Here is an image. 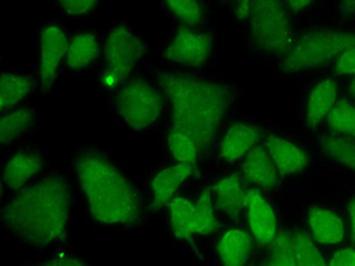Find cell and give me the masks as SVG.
<instances>
[{
    "label": "cell",
    "mask_w": 355,
    "mask_h": 266,
    "mask_svg": "<svg viewBox=\"0 0 355 266\" xmlns=\"http://www.w3.org/2000/svg\"><path fill=\"white\" fill-rule=\"evenodd\" d=\"M68 48V38L58 25H45L42 28L38 37V81L42 91L46 93L53 88Z\"/></svg>",
    "instance_id": "obj_8"
},
{
    "label": "cell",
    "mask_w": 355,
    "mask_h": 266,
    "mask_svg": "<svg viewBox=\"0 0 355 266\" xmlns=\"http://www.w3.org/2000/svg\"><path fill=\"white\" fill-rule=\"evenodd\" d=\"M35 123V114L28 108H21L8 114L0 122L1 145H8L23 134L28 133Z\"/></svg>",
    "instance_id": "obj_23"
},
{
    "label": "cell",
    "mask_w": 355,
    "mask_h": 266,
    "mask_svg": "<svg viewBox=\"0 0 355 266\" xmlns=\"http://www.w3.org/2000/svg\"><path fill=\"white\" fill-rule=\"evenodd\" d=\"M321 145L328 157L355 172V141L352 137L326 135L321 139Z\"/></svg>",
    "instance_id": "obj_26"
},
{
    "label": "cell",
    "mask_w": 355,
    "mask_h": 266,
    "mask_svg": "<svg viewBox=\"0 0 355 266\" xmlns=\"http://www.w3.org/2000/svg\"><path fill=\"white\" fill-rule=\"evenodd\" d=\"M243 175L248 182L263 190H272L279 185V172L266 147L254 145L246 154Z\"/></svg>",
    "instance_id": "obj_13"
},
{
    "label": "cell",
    "mask_w": 355,
    "mask_h": 266,
    "mask_svg": "<svg viewBox=\"0 0 355 266\" xmlns=\"http://www.w3.org/2000/svg\"><path fill=\"white\" fill-rule=\"evenodd\" d=\"M171 108V127L197 142L200 155L210 152L234 103L231 85L189 73L157 71Z\"/></svg>",
    "instance_id": "obj_3"
},
{
    "label": "cell",
    "mask_w": 355,
    "mask_h": 266,
    "mask_svg": "<svg viewBox=\"0 0 355 266\" xmlns=\"http://www.w3.org/2000/svg\"><path fill=\"white\" fill-rule=\"evenodd\" d=\"M261 132L257 127L236 123L227 130L219 147V157L225 162H236L245 157L257 145Z\"/></svg>",
    "instance_id": "obj_14"
},
{
    "label": "cell",
    "mask_w": 355,
    "mask_h": 266,
    "mask_svg": "<svg viewBox=\"0 0 355 266\" xmlns=\"http://www.w3.org/2000/svg\"><path fill=\"white\" fill-rule=\"evenodd\" d=\"M336 100V85L331 80H324L315 85L307 103V123L316 128L331 113Z\"/></svg>",
    "instance_id": "obj_19"
},
{
    "label": "cell",
    "mask_w": 355,
    "mask_h": 266,
    "mask_svg": "<svg viewBox=\"0 0 355 266\" xmlns=\"http://www.w3.org/2000/svg\"><path fill=\"white\" fill-rule=\"evenodd\" d=\"M166 8L178 21L189 28L198 26L202 21V8L199 0H164Z\"/></svg>",
    "instance_id": "obj_28"
},
{
    "label": "cell",
    "mask_w": 355,
    "mask_h": 266,
    "mask_svg": "<svg viewBox=\"0 0 355 266\" xmlns=\"http://www.w3.org/2000/svg\"><path fill=\"white\" fill-rule=\"evenodd\" d=\"M349 91H351L352 95L355 97V80L352 82L351 88H349Z\"/></svg>",
    "instance_id": "obj_39"
},
{
    "label": "cell",
    "mask_w": 355,
    "mask_h": 266,
    "mask_svg": "<svg viewBox=\"0 0 355 266\" xmlns=\"http://www.w3.org/2000/svg\"><path fill=\"white\" fill-rule=\"evenodd\" d=\"M113 107L127 130L145 132L153 127L165 107V94L142 77L122 85L114 95Z\"/></svg>",
    "instance_id": "obj_4"
},
{
    "label": "cell",
    "mask_w": 355,
    "mask_h": 266,
    "mask_svg": "<svg viewBox=\"0 0 355 266\" xmlns=\"http://www.w3.org/2000/svg\"><path fill=\"white\" fill-rule=\"evenodd\" d=\"M249 28L254 46L272 56H286L294 45V33L281 0H252Z\"/></svg>",
    "instance_id": "obj_5"
},
{
    "label": "cell",
    "mask_w": 355,
    "mask_h": 266,
    "mask_svg": "<svg viewBox=\"0 0 355 266\" xmlns=\"http://www.w3.org/2000/svg\"><path fill=\"white\" fill-rule=\"evenodd\" d=\"M308 222L315 240L323 245H335L343 242L345 229L341 219L331 211L314 207L309 211Z\"/></svg>",
    "instance_id": "obj_18"
},
{
    "label": "cell",
    "mask_w": 355,
    "mask_h": 266,
    "mask_svg": "<svg viewBox=\"0 0 355 266\" xmlns=\"http://www.w3.org/2000/svg\"><path fill=\"white\" fill-rule=\"evenodd\" d=\"M71 210L68 180L61 174H45L15 192L1 210V224L21 244L46 249L68 239Z\"/></svg>",
    "instance_id": "obj_1"
},
{
    "label": "cell",
    "mask_w": 355,
    "mask_h": 266,
    "mask_svg": "<svg viewBox=\"0 0 355 266\" xmlns=\"http://www.w3.org/2000/svg\"><path fill=\"white\" fill-rule=\"evenodd\" d=\"M327 117L328 125L335 133L355 139V105L346 101L338 102Z\"/></svg>",
    "instance_id": "obj_27"
},
{
    "label": "cell",
    "mask_w": 355,
    "mask_h": 266,
    "mask_svg": "<svg viewBox=\"0 0 355 266\" xmlns=\"http://www.w3.org/2000/svg\"><path fill=\"white\" fill-rule=\"evenodd\" d=\"M252 0H239V8L237 15L239 18H248L250 12V5Z\"/></svg>",
    "instance_id": "obj_37"
},
{
    "label": "cell",
    "mask_w": 355,
    "mask_h": 266,
    "mask_svg": "<svg viewBox=\"0 0 355 266\" xmlns=\"http://www.w3.org/2000/svg\"><path fill=\"white\" fill-rule=\"evenodd\" d=\"M268 265L294 266L297 265L295 256L293 234L288 232L277 233L271 242L270 254L268 257Z\"/></svg>",
    "instance_id": "obj_29"
},
{
    "label": "cell",
    "mask_w": 355,
    "mask_h": 266,
    "mask_svg": "<svg viewBox=\"0 0 355 266\" xmlns=\"http://www.w3.org/2000/svg\"><path fill=\"white\" fill-rule=\"evenodd\" d=\"M218 227L212 194L210 190H204L194 204V236H209Z\"/></svg>",
    "instance_id": "obj_24"
},
{
    "label": "cell",
    "mask_w": 355,
    "mask_h": 266,
    "mask_svg": "<svg viewBox=\"0 0 355 266\" xmlns=\"http://www.w3.org/2000/svg\"><path fill=\"white\" fill-rule=\"evenodd\" d=\"M147 53L142 39L125 25L113 28L105 43V70L102 83L105 88H120Z\"/></svg>",
    "instance_id": "obj_7"
},
{
    "label": "cell",
    "mask_w": 355,
    "mask_h": 266,
    "mask_svg": "<svg viewBox=\"0 0 355 266\" xmlns=\"http://www.w3.org/2000/svg\"><path fill=\"white\" fill-rule=\"evenodd\" d=\"M33 87L31 77L4 73L0 78V107L8 109L28 96Z\"/></svg>",
    "instance_id": "obj_22"
},
{
    "label": "cell",
    "mask_w": 355,
    "mask_h": 266,
    "mask_svg": "<svg viewBox=\"0 0 355 266\" xmlns=\"http://www.w3.org/2000/svg\"><path fill=\"white\" fill-rule=\"evenodd\" d=\"M334 71L338 75H355V46L338 57Z\"/></svg>",
    "instance_id": "obj_32"
},
{
    "label": "cell",
    "mask_w": 355,
    "mask_h": 266,
    "mask_svg": "<svg viewBox=\"0 0 355 266\" xmlns=\"http://www.w3.org/2000/svg\"><path fill=\"white\" fill-rule=\"evenodd\" d=\"M45 159L40 152L18 150L8 157L1 172V182L8 190L17 192L28 185L44 168Z\"/></svg>",
    "instance_id": "obj_11"
},
{
    "label": "cell",
    "mask_w": 355,
    "mask_h": 266,
    "mask_svg": "<svg viewBox=\"0 0 355 266\" xmlns=\"http://www.w3.org/2000/svg\"><path fill=\"white\" fill-rule=\"evenodd\" d=\"M98 55V42L94 33H82L69 43L65 61L73 70H85L93 64Z\"/></svg>",
    "instance_id": "obj_21"
},
{
    "label": "cell",
    "mask_w": 355,
    "mask_h": 266,
    "mask_svg": "<svg viewBox=\"0 0 355 266\" xmlns=\"http://www.w3.org/2000/svg\"><path fill=\"white\" fill-rule=\"evenodd\" d=\"M167 147L174 160L182 163L196 165L200 155L198 145L194 141L193 137L172 127L167 134Z\"/></svg>",
    "instance_id": "obj_25"
},
{
    "label": "cell",
    "mask_w": 355,
    "mask_h": 266,
    "mask_svg": "<svg viewBox=\"0 0 355 266\" xmlns=\"http://www.w3.org/2000/svg\"><path fill=\"white\" fill-rule=\"evenodd\" d=\"M252 250V240L244 230L232 229L220 236L217 244V252L223 264L239 266L245 264Z\"/></svg>",
    "instance_id": "obj_17"
},
{
    "label": "cell",
    "mask_w": 355,
    "mask_h": 266,
    "mask_svg": "<svg viewBox=\"0 0 355 266\" xmlns=\"http://www.w3.org/2000/svg\"><path fill=\"white\" fill-rule=\"evenodd\" d=\"M196 172V165L177 162L160 170L150 184V210L157 212L175 197L179 188Z\"/></svg>",
    "instance_id": "obj_12"
},
{
    "label": "cell",
    "mask_w": 355,
    "mask_h": 266,
    "mask_svg": "<svg viewBox=\"0 0 355 266\" xmlns=\"http://www.w3.org/2000/svg\"><path fill=\"white\" fill-rule=\"evenodd\" d=\"M73 168L92 222L108 230H130L140 224V192L112 157L95 148H82L73 155Z\"/></svg>",
    "instance_id": "obj_2"
},
{
    "label": "cell",
    "mask_w": 355,
    "mask_h": 266,
    "mask_svg": "<svg viewBox=\"0 0 355 266\" xmlns=\"http://www.w3.org/2000/svg\"><path fill=\"white\" fill-rule=\"evenodd\" d=\"M348 210H349V219H351L352 234L355 239V199L349 202Z\"/></svg>",
    "instance_id": "obj_38"
},
{
    "label": "cell",
    "mask_w": 355,
    "mask_h": 266,
    "mask_svg": "<svg viewBox=\"0 0 355 266\" xmlns=\"http://www.w3.org/2000/svg\"><path fill=\"white\" fill-rule=\"evenodd\" d=\"M214 198L219 209L231 219L239 218L245 209L246 190L237 174L227 175L216 182Z\"/></svg>",
    "instance_id": "obj_16"
},
{
    "label": "cell",
    "mask_w": 355,
    "mask_h": 266,
    "mask_svg": "<svg viewBox=\"0 0 355 266\" xmlns=\"http://www.w3.org/2000/svg\"><path fill=\"white\" fill-rule=\"evenodd\" d=\"M331 265H352L355 266V250L345 249L340 250L331 257Z\"/></svg>",
    "instance_id": "obj_34"
},
{
    "label": "cell",
    "mask_w": 355,
    "mask_h": 266,
    "mask_svg": "<svg viewBox=\"0 0 355 266\" xmlns=\"http://www.w3.org/2000/svg\"><path fill=\"white\" fill-rule=\"evenodd\" d=\"M168 206L170 229L174 238L189 242L194 236V204L185 197H173Z\"/></svg>",
    "instance_id": "obj_20"
},
{
    "label": "cell",
    "mask_w": 355,
    "mask_h": 266,
    "mask_svg": "<svg viewBox=\"0 0 355 266\" xmlns=\"http://www.w3.org/2000/svg\"><path fill=\"white\" fill-rule=\"evenodd\" d=\"M266 147L281 175L300 173L307 166L308 157L306 153L293 142L283 137L268 135Z\"/></svg>",
    "instance_id": "obj_15"
},
{
    "label": "cell",
    "mask_w": 355,
    "mask_h": 266,
    "mask_svg": "<svg viewBox=\"0 0 355 266\" xmlns=\"http://www.w3.org/2000/svg\"><path fill=\"white\" fill-rule=\"evenodd\" d=\"M43 265L49 266H73V265H88L89 263L85 259L71 256V254H57L53 258L49 259L46 262L42 263Z\"/></svg>",
    "instance_id": "obj_33"
},
{
    "label": "cell",
    "mask_w": 355,
    "mask_h": 266,
    "mask_svg": "<svg viewBox=\"0 0 355 266\" xmlns=\"http://www.w3.org/2000/svg\"><path fill=\"white\" fill-rule=\"evenodd\" d=\"M295 256L297 265H324L322 254L315 247L311 237L303 231H296L293 234Z\"/></svg>",
    "instance_id": "obj_30"
},
{
    "label": "cell",
    "mask_w": 355,
    "mask_h": 266,
    "mask_svg": "<svg viewBox=\"0 0 355 266\" xmlns=\"http://www.w3.org/2000/svg\"><path fill=\"white\" fill-rule=\"evenodd\" d=\"M313 1L314 0H287V4L293 12L297 13L308 8Z\"/></svg>",
    "instance_id": "obj_36"
},
{
    "label": "cell",
    "mask_w": 355,
    "mask_h": 266,
    "mask_svg": "<svg viewBox=\"0 0 355 266\" xmlns=\"http://www.w3.org/2000/svg\"><path fill=\"white\" fill-rule=\"evenodd\" d=\"M245 210L254 239L261 245L271 244L277 236L276 214L257 188L246 190Z\"/></svg>",
    "instance_id": "obj_10"
},
{
    "label": "cell",
    "mask_w": 355,
    "mask_h": 266,
    "mask_svg": "<svg viewBox=\"0 0 355 266\" xmlns=\"http://www.w3.org/2000/svg\"><path fill=\"white\" fill-rule=\"evenodd\" d=\"M62 12L69 17H81L93 12L101 0H56Z\"/></svg>",
    "instance_id": "obj_31"
},
{
    "label": "cell",
    "mask_w": 355,
    "mask_h": 266,
    "mask_svg": "<svg viewBox=\"0 0 355 266\" xmlns=\"http://www.w3.org/2000/svg\"><path fill=\"white\" fill-rule=\"evenodd\" d=\"M355 46V33L313 31L301 37L284 56L283 73H297L320 68Z\"/></svg>",
    "instance_id": "obj_6"
},
{
    "label": "cell",
    "mask_w": 355,
    "mask_h": 266,
    "mask_svg": "<svg viewBox=\"0 0 355 266\" xmlns=\"http://www.w3.org/2000/svg\"><path fill=\"white\" fill-rule=\"evenodd\" d=\"M212 51L214 41L210 35L184 25L166 46L164 57L175 64L200 68L209 62Z\"/></svg>",
    "instance_id": "obj_9"
},
{
    "label": "cell",
    "mask_w": 355,
    "mask_h": 266,
    "mask_svg": "<svg viewBox=\"0 0 355 266\" xmlns=\"http://www.w3.org/2000/svg\"><path fill=\"white\" fill-rule=\"evenodd\" d=\"M340 11L345 18H354L355 0H341L340 1Z\"/></svg>",
    "instance_id": "obj_35"
}]
</instances>
